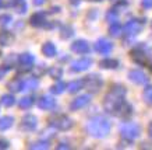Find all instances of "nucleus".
<instances>
[{
	"label": "nucleus",
	"mask_w": 152,
	"mask_h": 150,
	"mask_svg": "<svg viewBox=\"0 0 152 150\" xmlns=\"http://www.w3.org/2000/svg\"><path fill=\"white\" fill-rule=\"evenodd\" d=\"M9 70H10V69L7 67V66H4V65H3V66H0V80H1L3 77H4L6 73H7Z\"/></svg>",
	"instance_id": "nucleus-40"
},
{
	"label": "nucleus",
	"mask_w": 152,
	"mask_h": 150,
	"mask_svg": "<svg viewBox=\"0 0 152 150\" xmlns=\"http://www.w3.org/2000/svg\"><path fill=\"white\" fill-rule=\"evenodd\" d=\"M34 63H35V55L31 53V52H24V53L18 55L17 65H18V69L21 73L31 72L34 67Z\"/></svg>",
	"instance_id": "nucleus-8"
},
{
	"label": "nucleus",
	"mask_w": 152,
	"mask_h": 150,
	"mask_svg": "<svg viewBox=\"0 0 152 150\" xmlns=\"http://www.w3.org/2000/svg\"><path fill=\"white\" fill-rule=\"evenodd\" d=\"M14 125V117L11 115H4L0 117V132H4Z\"/></svg>",
	"instance_id": "nucleus-23"
},
{
	"label": "nucleus",
	"mask_w": 152,
	"mask_h": 150,
	"mask_svg": "<svg viewBox=\"0 0 152 150\" xmlns=\"http://www.w3.org/2000/svg\"><path fill=\"white\" fill-rule=\"evenodd\" d=\"M60 37L63 38V39H70L71 37H74V28L71 25H69V24L63 25L60 28Z\"/></svg>",
	"instance_id": "nucleus-29"
},
{
	"label": "nucleus",
	"mask_w": 152,
	"mask_h": 150,
	"mask_svg": "<svg viewBox=\"0 0 152 150\" xmlns=\"http://www.w3.org/2000/svg\"><path fill=\"white\" fill-rule=\"evenodd\" d=\"M32 1H34V4L35 6H43L48 0H32Z\"/></svg>",
	"instance_id": "nucleus-42"
},
{
	"label": "nucleus",
	"mask_w": 152,
	"mask_h": 150,
	"mask_svg": "<svg viewBox=\"0 0 152 150\" xmlns=\"http://www.w3.org/2000/svg\"><path fill=\"white\" fill-rule=\"evenodd\" d=\"M45 73H48L45 65L43 66H34L32 67V75L35 76V77H41V76H43Z\"/></svg>",
	"instance_id": "nucleus-34"
},
{
	"label": "nucleus",
	"mask_w": 152,
	"mask_h": 150,
	"mask_svg": "<svg viewBox=\"0 0 152 150\" xmlns=\"http://www.w3.org/2000/svg\"><path fill=\"white\" fill-rule=\"evenodd\" d=\"M49 126H52L56 131L67 132L74 126V121L64 114H57V115H55V117H52L49 119Z\"/></svg>",
	"instance_id": "nucleus-4"
},
{
	"label": "nucleus",
	"mask_w": 152,
	"mask_h": 150,
	"mask_svg": "<svg viewBox=\"0 0 152 150\" xmlns=\"http://www.w3.org/2000/svg\"><path fill=\"white\" fill-rule=\"evenodd\" d=\"M94 49L98 53H101V55H109L113 51V44L109 39H106V38H99L95 42V45H94Z\"/></svg>",
	"instance_id": "nucleus-12"
},
{
	"label": "nucleus",
	"mask_w": 152,
	"mask_h": 150,
	"mask_svg": "<svg viewBox=\"0 0 152 150\" xmlns=\"http://www.w3.org/2000/svg\"><path fill=\"white\" fill-rule=\"evenodd\" d=\"M49 13H60V7H52Z\"/></svg>",
	"instance_id": "nucleus-46"
},
{
	"label": "nucleus",
	"mask_w": 152,
	"mask_h": 150,
	"mask_svg": "<svg viewBox=\"0 0 152 150\" xmlns=\"http://www.w3.org/2000/svg\"><path fill=\"white\" fill-rule=\"evenodd\" d=\"M144 25H145V20H142V18L130 20L129 23L123 27V33H124L126 37L133 38V37H135V35H138V34L141 33V30H142Z\"/></svg>",
	"instance_id": "nucleus-7"
},
{
	"label": "nucleus",
	"mask_w": 152,
	"mask_h": 150,
	"mask_svg": "<svg viewBox=\"0 0 152 150\" xmlns=\"http://www.w3.org/2000/svg\"><path fill=\"white\" fill-rule=\"evenodd\" d=\"M23 1H25V0H10L9 6H17L18 3H23Z\"/></svg>",
	"instance_id": "nucleus-43"
},
{
	"label": "nucleus",
	"mask_w": 152,
	"mask_h": 150,
	"mask_svg": "<svg viewBox=\"0 0 152 150\" xmlns=\"http://www.w3.org/2000/svg\"><path fill=\"white\" fill-rule=\"evenodd\" d=\"M13 42H14V34L13 33H10L7 30L0 31V47H10Z\"/></svg>",
	"instance_id": "nucleus-20"
},
{
	"label": "nucleus",
	"mask_w": 152,
	"mask_h": 150,
	"mask_svg": "<svg viewBox=\"0 0 152 150\" xmlns=\"http://www.w3.org/2000/svg\"><path fill=\"white\" fill-rule=\"evenodd\" d=\"M148 135H149V137L152 139V122L148 125Z\"/></svg>",
	"instance_id": "nucleus-45"
},
{
	"label": "nucleus",
	"mask_w": 152,
	"mask_h": 150,
	"mask_svg": "<svg viewBox=\"0 0 152 150\" xmlns=\"http://www.w3.org/2000/svg\"><path fill=\"white\" fill-rule=\"evenodd\" d=\"M10 147V142L6 139H0V150H4Z\"/></svg>",
	"instance_id": "nucleus-39"
},
{
	"label": "nucleus",
	"mask_w": 152,
	"mask_h": 150,
	"mask_svg": "<svg viewBox=\"0 0 152 150\" xmlns=\"http://www.w3.org/2000/svg\"><path fill=\"white\" fill-rule=\"evenodd\" d=\"M66 87H67V84H66V83H63V81H59V80H57V83H56V84H53L50 87V91H52V94L57 95V94L63 93V91L66 90Z\"/></svg>",
	"instance_id": "nucleus-32"
},
{
	"label": "nucleus",
	"mask_w": 152,
	"mask_h": 150,
	"mask_svg": "<svg viewBox=\"0 0 152 150\" xmlns=\"http://www.w3.org/2000/svg\"><path fill=\"white\" fill-rule=\"evenodd\" d=\"M55 131L56 129H53V128H49V129H46L45 132H42V139H46V140H50L53 136H56V133H55Z\"/></svg>",
	"instance_id": "nucleus-36"
},
{
	"label": "nucleus",
	"mask_w": 152,
	"mask_h": 150,
	"mask_svg": "<svg viewBox=\"0 0 152 150\" xmlns=\"http://www.w3.org/2000/svg\"><path fill=\"white\" fill-rule=\"evenodd\" d=\"M117 18H119V10L116 9V7L110 9L107 13H106V20H107V23H109V24L116 23V21H117Z\"/></svg>",
	"instance_id": "nucleus-31"
},
{
	"label": "nucleus",
	"mask_w": 152,
	"mask_h": 150,
	"mask_svg": "<svg viewBox=\"0 0 152 150\" xmlns=\"http://www.w3.org/2000/svg\"><path fill=\"white\" fill-rule=\"evenodd\" d=\"M48 75L50 76L52 79L60 80L63 77V69H61L60 66H52V67L48 69Z\"/></svg>",
	"instance_id": "nucleus-28"
},
{
	"label": "nucleus",
	"mask_w": 152,
	"mask_h": 150,
	"mask_svg": "<svg viewBox=\"0 0 152 150\" xmlns=\"http://www.w3.org/2000/svg\"><path fill=\"white\" fill-rule=\"evenodd\" d=\"M112 123L103 115H95V117L89 118L85 123V132L91 137L95 139H103L110 133Z\"/></svg>",
	"instance_id": "nucleus-1"
},
{
	"label": "nucleus",
	"mask_w": 152,
	"mask_h": 150,
	"mask_svg": "<svg viewBox=\"0 0 152 150\" xmlns=\"http://www.w3.org/2000/svg\"><path fill=\"white\" fill-rule=\"evenodd\" d=\"M56 149H59V150L70 149V145H69V143H64V142H61V143H59V145H57V147H56Z\"/></svg>",
	"instance_id": "nucleus-41"
},
{
	"label": "nucleus",
	"mask_w": 152,
	"mask_h": 150,
	"mask_svg": "<svg viewBox=\"0 0 152 150\" xmlns=\"http://www.w3.org/2000/svg\"><path fill=\"white\" fill-rule=\"evenodd\" d=\"M103 87V79L101 75L92 73L84 77V89H87L89 93H98Z\"/></svg>",
	"instance_id": "nucleus-6"
},
{
	"label": "nucleus",
	"mask_w": 152,
	"mask_h": 150,
	"mask_svg": "<svg viewBox=\"0 0 152 150\" xmlns=\"http://www.w3.org/2000/svg\"><path fill=\"white\" fill-rule=\"evenodd\" d=\"M141 6H142L145 10L152 9V0H141Z\"/></svg>",
	"instance_id": "nucleus-38"
},
{
	"label": "nucleus",
	"mask_w": 152,
	"mask_h": 150,
	"mask_svg": "<svg viewBox=\"0 0 152 150\" xmlns=\"http://www.w3.org/2000/svg\"><path fill=\"white\" fill-rule=\"evenodd\" d=\"M109 34H110L112 37H120V35L123 34V27L116 21V23L110 24V27H109Z\"/></svg>",
	"instance_id": "nucleus-30"
},
{
	"label": "nucleus",
	"mask_w": 152,
	"mask_h": 150,
	"mask_svg": "<svg viewBox=\"0 0 152 150\" xmlns=\"http://www.w3.org/2000/svg\"><path fill=\"white\" fill-rule=\"evenodd\" d=\"M91 103V95L89 94H83V95H78L70 103V109L71 111H78V109H83Z\"/></svg>",
	"instance_id": "nucleus-14"
},
{
	"label": "nucleus",
	"mask_w": 152,
	"mask_h": 150,
	"mask_svg": "<svg viewBox=\"0 0 152 150\" xmlns=\"http://www.w3.org/2000/svg\"><path fill=\"white\" fill-rule=\"evenodd\" d=\"M7 89L13 93H21L24 91V80L20 77H14L13 80H10L7 83Z\"/></svg>",
	"instance_id": "nucleus-18"
},
{
	"label": "nucleus",
	"mask_w": 152,
	"mask_h": 150,
	"mask_svg": "<svg viewBox=\"0 0 152 150\" xmlns=\"http://www.w3.org/2000/svg\"><path fill=\"white\" fill-rule=\"evenodd\" d=\"M99 66L102 69H107V70H115L120 66V62L115 58H105L99 62Z\"/></svg>",
	"instance_id": "nucleus-19"
},
{
	"label": "nucleus",
	"mask_w": 152,
	"mask_h": 150,
	"mask_svg": "<svg viewBox=\"0 0 152 150\" xmlns=\"http://www.w3.org/2000/svg\"><path fill=\"white\" fill-rule=\"evenodd\" d=\"M129 80L137 86H142L148 83V76L140 69H133L129 72Z\"/></svg>",
	"instance_id": "nucleus-13"
},
{
	"label": "nucleus",
	"mask_w": 152,
	"mask_h": 150,
	"mask_svg": "<svg viewBox=\"0 0 152 150\" xmlns=\"http://www.w3.org/2000/svg\"><path fill=\"white\" fill-rule=\"evenodd\" d=\"M131 58L137 65H147L149 59H151V53H149V48L145 44H140L131 51Z\"/></svg>",
	"instance_id": "nucleus-5"
},
{
	"label": "nucleus",
	"mask_w": 152,
	"mask_h": 150,
	"mask_svg": "<svg viewBox=\"0 0 152 150\" xmlns=\"http://www.w3.org/2000/svg\"><path fill=\"white\" fill-rule=\"evenodd\" d=\"M69 1H70V4H71V6H75V7H77L80 3H81V0H69Z\"/></svg>",
	"instance_id": "nucleus-44"
},
{
	"label": "nucleus",
	"mask_w": 152,
	"mask_h": 150,
	"mask_svg": "<svg viewBox=\"0 0 152 150\" xmlns=\"http://www.w3.org/2000/svg\"><path fill=\"white\" fill-rule=\"evenodd\" d=\"M38 107H39V109H43V111H50L56 107V100L50 95H42L38 100Z\"/></svg>",
	"instance_id": "nucleus-16"
},
{
	"label": "nucleus",
	"mask_w": 152,
	"mask_h": 150,
	"mask_svg": "<svg viewBox=\"0 0 152 150\" xmlns=\"http://www.w3.org/2000/svg\"><path fill=\"white\" fill-rule=\"evenodd\" d=\"M13 23V17L10 14H0V25H3V27H7L10 24Z\"/></svg>",
	"instance_id": "nucleus-35"
},
{
	"label": "nucleus",
	"mask_w": 152,
	"mask_h": 150,
	"mask_svg": "<svg viewBox=\"0 0 152 150\" xmlns=\"http://www.w3.org/2000/svg\"><path fill=\"white\" fill-rule=\"evenodd\" d=\"M149 70H151V73H152V63L149 65Z\"/></svg>",
	"instance_id": "nucleus-49"
},
{
	"label": "nucleus",
	"mask_w": 152,
	"mask_h": 150,
	"mask_svg": "<svg viewBox=\"0 0 152 150\" xmlns=\"http://www.w3.org/2000/svg\"><path fill=\"white\" fill-rule=\"evenodd\" d=\"M92 63H94V61L91 58H81V59L74 61L71 63V66H70V69L74 73H81V72H87L92 66Z\"/></svg>",
	"instance_id": "nucleus-10"
},
{
	"label": "nucleus",
	"mask_w": 152,
	"mask_h": 150,
	"mask_svg": "<svg viewBox=\"0 0 152 150\" xmlns=\"http://www.w3.org/2000/svg\"><path fill=\"white\" fill-rule=\"evenodd\" d=\"M126 94H127V90H126L124 86H112V89L106 93L105 98H103V109L107 114L113 115L117 111V108L126 101Z\"/></svg>",
	"instance_id": "nucleus-2"
},
{
	"label": "nucleus",
	"mask_w": 152,
	"mask_h": 150,
	"mask_svg": "<svg viewBox=\"0 0 152 150\" xmlns=\"http://www.w3.org/2000/svg\"><path fill=\"white\" fill-rule=\"evenodd\" d=\"M46 16H48L46 11H37V13H34V14L29 17V24H31L32 27H35V28L46 27L48 23H49L46 20Z\"/></svg>",
	"instance_id": "nucleus-11"
},
{
	"label": "nucleus",
	"mask_w": 152,
	"mask_h": 150,
	"mask_svg": "<svg viewBox=\"0 0 152 150\" xmlns=\"http://www.w3.org/2000/svg\"><path fill=\"white\" fill-rule=\"evenodd\" d=\"M38 87H39V80H38V77H35V76L24 80V91H25V90L34 91V90H37Z\"/></svg>",
	"instance_id": "nucleus-25"
},
{
	"label": "nucleus",
	"mask_w": 152,
	"mask_h": 150,
	"mask_svg": "<svg viewBox=\"0 0 152 150\" xmlns=\"http://www.w3.org/2000/svg\"><path fill=\"white\" fill-rule=\"evenodd\" d=\"M120 135L127 142H134L141 135V128L135 122H123L120 125Z\"/></svg>",
	"instance_id": "nucleus-3"
},
{
	"label": "nucleus",
	"mask_w": 152,
	"mask_h": 150,
	"mask_svg": "<svg viewBox=\"0 0 152 150\" xmlns=\"http://www.w3.org/2000/svg\"><path fill=\"white\" fill-rule=\"evenodd\" d=\"M70 48H71V51L74 53H78V55H87L91 51V47H89L88 41H85V39H77V41H74Z\"/></svg>",
	"instance_id": "nucleus-15"
},
{
	"label": "nucleus",
	"mask_w": 152,
	"mask_h": 150,
	"mask_svg": "<svg viewBox=\"0 0 152 150\" xmlns=\"http://www.w3.org/2000/svg\"><path fill=\"white\" fill-rule=\"evenodd\" d=\"M50 147V140H46V139H41V140L32 142L28 145V149H34V150H45Z\"/></svg>",
	"instance_id": "nucleus-24"
},
{
	"label": "nucleus",
	"mask_w": 152,
	"mask_h": 150,
	"mask_svg": "<svg viewBox=\"0 0 152 150\" xmlns=\"http://www.w3.org/2000/svg\"><path fill=\"white\" fill-rule=\"evenodd\" d=\"M34 104H35V98H34L32 95H25L21 100H18V107L21 109H29Z\"/></svg>",
	"instance_id": "nucleus-27"
},
{
	"label": "nucleus",
	"mask_w": 152,
	"mask_h": 150,
	"mask_svg": "<svg viewBox=\"0 0 152 150\" xmlns=\"http://www.w3.org/2000/svg\"><path fill=\"white\" fill-rule=\"evenodd\" d=\"M38 128V118L32 114H27L21 118L20 129L23 132H34Z\"/></svg>",
	"instance_id": "nucleus-9"
},
{
	"label": "nucleus",
	"mask_w": 152,
	"mask_h": 150,
	"mask_svg": "<svg viewBox=\"0 0 152 150\" xmlns=\"http://www.w3.org/2000/svg\"><path fill=\"white\" fill-rule=\"evenodd\" d=\"M142 98L148 105H152V84H148L142 91Z\"/></svg>",
	"instance_id": "nucleus-33"
},
{
	"label": "nucleus",
	"mask_w": 152,
	"mask_h": 150,
	"mask_svg": "<svg viewBox=\"0 0 152 150\" xmlns=\"http://www.w3.org/2000/svg\"><path fill=\"white\" fill-rule=\"evenodd\" d=\"M15 11H17V13H18V14H25V13H27V4H25V1H23V3H18V4L15 6Z\"/></svg>",
	"instance_id": "nucleus-37"
},
{
	"label": "nucleus",
	"mask_w": 152,
	"mask_h": 150,
	"mask_svg": "<svg viewBox=\"0 0 152 150\" xmlns=\"http://www.w3.org/2000/svg\"><path fill=\"white\" fill-rule=\"evenodd\" d=\"M83 89H84V79L73 80V81H70L69 84H67V87H66V90H67L70 94L78 93V91H81Z\"/></svg>",
	"instance_id": "nucleus-22"
},
{
	"label": "nucleus",
	"mask_w": 152,
	"mask_h": 150,
	"mask_svg": "<svg viewBox=\"0 0 152 150\" xmlns=\"http://www.w3.org/2000/svg\"><path fill=\"white\" fill-rule=\"evenodd\" d=\"M15 103H17L15 97H14L13 94H10V93L3 94V95H1V98H0V104H1L3 107H6V108L13 107V105H14Z\"/></svg>",
	"instance_id": "nucleus-26"
},
{
	"label": "nucleus",
	"mask_w": 152,
	"mask_h": 150,
	"mask_svg": "<svg viewBox=\"0 0 152 150\" xmlns=\"http://www.w3.org/2000/svg\"><path fill=\"white\" fill-rule=\"evenodd\" d=\"M88 1H94V3H99V1H103V0H88Z\"/></svg>",
	"instance_id": "nucleus-47"
},
{
	"label": "nucleus",
	"mask_w": 152,
	"mask_h": 150,
	"mask_svg": "<svg viewBox=\"0 0 152 150\" xmlns=\"http://www.w3.org/2000/svg\"><path fill=\"white\" fill-rule=\"evenodd\" d=\"M3 7V0H0V9Z\"/></svg>",
	"instance_id": "nucleus-48"
},
{
	"label": "nucleus",
	"mask_w": 152,
	"mask_h": 150,
	"mask_svg": "<svg viewBox=\"0 0 152 150\" xmlns=\"http://www.w3.org/2000/svg\"><path fill=\"white\" fill-rule=\"evenodd\" d=\"M41 51L46 58H55L57 55V48L53 42H45L42 45Z\"/></svg>",
	"instance_id": "nucleus-21"
},
{
	"label": "nucleus",
	"mask_w": 152,
	"mask_h": 150,
	"mask_svg": "<svg viewBox=\"0 0 152 150\" xmlns=\"http://www.w3.org/2000/svg\"><path fill=\"white\" fill-rule=\"evenodd\" d=\"M133 111H134L133 107H131L127 101H124V103L117 108V111H116L113 115H115V117H117V118H129V117H131V115H133Z\"/></svg>",
	"instance_id": "nucleus-17"
}]
</instances>
